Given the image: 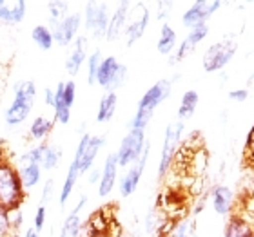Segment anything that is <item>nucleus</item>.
<instances>
[{"label": "nucleus", "instance_id": "obj_37", "mask_svg": "<svg viewBox=\"0 0 254 237\" xmlns=\"http://www.w3.org/2000/svg\"><path fill=\"white\" fill-rule=\"evenodd\" d=\"M13 232H11L9 227V219H7V210L0 206V237H11Z\"/></svg>", "mask_w": 254, "mask_h": 237}, {"label": "nucleus", "instance_id": "obj_3", "mask_svg": "<svg viewBox=\"0 0 254 237\" xmlns=\"http://www.w3.org/2000/svg\"><path fill=\"white\" fill-rule=\"evenodd\" d=\"M37 101V84L33 80H20L13 85V100L4 112L7 127H18L29 118Z\"/></svg>", "mask_w": 254, "mask_h": 237}, {"label": "nucleus", "instance_id": "obj_30", "mask_svg": "<svg viewBox=\"0 0 254 237\" xmlns=\"http://www.w3.org/2000/svg\"><path fill=\"white\" fill-rule=\"evenodd\" d=\"M48 15H49V24H51L49 27H53L55 24H59L60 20H64L69 15V2H64V0L49 2Z\"/></svg>", "mask_w": 254, "mask_h": 237}, {"label": "nucleus", "instance_id": "obj_39", "mask_svg": "<svg viewBox=\"0 0 254 237\" xmlns=\"http://www.w3.org/2000/svg\"><path fill=\"white\" fill-rule=\"evenodd\" d=\"M44 103L48 107H55V89H51V87L44 89Z\"/></svg>", "mask_w": 254, "mask_h": 237}, {"label": "nucleus", "instance_id": "obj_15", "mask_svg": "<svg viewBox=\"0 0 254 237\" xmlns=\"http://www.w3.org/2000/svg\"><path fill=\"white\" fill-rule=\"evenodd\" d=\"M211 205L220 217H231L234 214V192L227 185H216L211 190Z\"/></svg>", "mask_w": 254, "mask_h": 237}, {"label": "nucleus", "instance_id": "obj_35", "mask_svg": "<svg viewBox=\"0 0 254 237\" xmlns=\"http://www.w3.org/2000/svg\"><path fill=\"white\" fill-rule=\"evenodd\" d=\"M173 7H175L173 2H156V18L165 24V20L171 16V9Z\"/></svg>", "mask_w": 254, "mask_h": 237}, {"label": "nucleus", "instance_id": "obj_18", "mask_svg": "<svg viewBox=\"0 0 254 237\" xmlns=\"http://www.w3.org/2000/svg\"><path fill=\"white\" fill-rule=\"evenodd\" d=\"M27 15L26 0H0V24L16 26Z\"/></svg>", "mask_w": 254, "mask_h": 237}, {"label": "nucleus", "instance_id": "obj_24", "mask_svg": "<svg viewBox=\"0 0 254 237\" xmlns=\"http://www.w3.org/2000/svg\"><path fill=\"white\" fill-rule=\"evenodd\" d=\"M118 107V95L117 93H106L98 101V111H96V121L98 123H109L117 114Z\"/></svg>", "mask_w": 254, "mask_h": 237}, {"label": "nucleus", "instance_id": "obj_41", "mask_svg": "<svg viewBox=\"0 0 254 237\" xmlns=\"http://www.w3.org/2000/svg\"><path fill=\"white\" fill-rule=\"evenodd\" d=\"M24 237H40V232H37L35 228H27L26 234H24Z\"/></svg>", "mask_w": 254, "mask_h": 237}, {"label": "nucleus", "instance_id": "obj_28", "mask_svg": "<svg viewBox=\"0 0 254 237\" xmlns=\"http://www.w3.org/2000/svg\"><path fill=\"white\" fill-rule=\"evenodd\" d=\"M31 40L35 42L38 49L42 51H51L55 46L53 40V33H51V27L44 26V24H38L31 29Z\"/></svg>", "mask_w": 254, "mask_h": 237}, {"label": "nucleus", "instance_id": "obj_2", "mask_svg": "<svg viewBox=\"0 0 254 237\" xmlns=\"http://www.w3.org/2000/svg\"><path fill=\"white\" fill-rule=\"evenodd\" d=\"M173 93V80L162 78L154 85H151L143 96L140 98L136 105V112L129 121V129H136V131H145L147 125L151 123L154 116V111L164 103Z\"/></svg>", "mask_w": 254, "mask_h": 237}, {"label": "nucleus", "instance_id": "obj_42", "mask_svg": "<svg viewBox=\"0 0 254 237\" xmlns=\"http://www.w3.org/2000/svg\"><path fill=\"white\" fill-rule=\"evenodd\" d=\"M84 237H113L111 234H91V232H87Z\"/></svg>", "mask_w": 254, "mask_h": 237}, {"label": "nucleus", "instance_id": "obj_6", "mask_svg": "<svg viewBox=\"0 0 254 237\" xmlns=\"http://www.w3.org/2000/svg\"><path fill=\"white\" fill-rule=\"evenodd\" d=\"M62 148L55 143H38L35 147H31L29 150L22 154L20 158L16 159V165L24 163H33L38 165L42 170H55L62 161Z\"/></svg>", "mask_w": 254, "mask_h": 237}, {"label": "nucleus", "instance_id": "obj_11", "mask_svg": "<svg viewBox=\"0 0 254 237\" xmlns=\"http://www.w3.org/2000/svg\"><path fill=\"white\" fill-rule=\"evenodd\" d=\"M149 154H151V143L147 142L145 148H143L142 156L138 159L136 163L131 165V167H127L126 174L122 176L120 179V185H118V192L122 197H131L134 192H136L138 185L142 181V176L145 172V167H147V161H149Z\"/></svg>", "mask_w": 254, "mask_h": 237}, {"label": "nucleus", "instance_id": "obj_4", "mask_svg": "<svg viewBox=\"0 0 254 237\" xmlns=\"http://www.w3.org/2000/svg\"><path fill=\"white\" fill-rule=\"evenodd\" d=\"M184 129H186V123L178 120L171 121L169 125H167V129H165L162 150H160V159H158V179H164L167 176V172L171 170V167H173V163H175L182 145Z\"/></svg>", "mask_w": 254, "mask_h": 237}, {"label": "nucleus", "instance_id": "obj_26", "mask_svg": "<svg viewBox=\"0 0 254 237\" xmlns=\"http://www.w3.org/2000/svg\"><path fill=\"white\" fill-rule=\"evenodd\" d=\"M16 169H18V178H20V183L26 192L35 189L42 181V169L38 165L24 163V165H16Z\"/></svg>", "mask_w": 254, "mask_h": 237}, {"label": "nucleus", "instance_id": "obj_19", "mask_svg": "<svg viewBox=\"0 0 254 237\" xmlns=\"http://www.w3.org/2000/svg\"><path fill=\"white\" fill-rule=\"evenodd\" d=\"M129 9H131L129 2H120L117 5L115 13L109 18V27H107V35H106L107 42H117L118 38L124 35V31H126L127 27V20H129Z\"/></svg>", "mask_w": 254, "mask_h": 237}, {"label": "nucleus", "instance_id": "obj_40", "mask_svg": "<svg viewBox=\"0 0 254 237\" xmlns=\"http://www.w3.org/2000/svg\"><path fill=\"white\" fill-rule=\"evenodd\" d=\"M91 174H89V183L93 185V183H100V174H102V170H96V169H93V170H89Z\"/></svg>", "mask_w": 254, "mask_h": 237}, {"label": "nucleus", "instance_id": "obj_31", "mask_svg": "<svg viewBox=\"0 0 254 237\" xmlns=\"http://www.w3.org/2000/svg\"><path fill=\"white\" fill-rule=\"evenodd\" d=\"M102 53L100 49H95L93 53L87 56V85H95L96 84V74H98V69H100V63H102Z\"/></svg>", "mask_w": 254, "mask_h": 237}, {"label": "nucleus", "instance_id": "obj_8", "mask_svg": "<svg viewBox=\"0 0 254 237\" xmlns=\"http://www.w3.org/2000/svg\"><path fill=\"white\" fill-rule=\"evenodd\" d=\"M127 80V65L122 63L117 56H106L102 60L98 74H96V85H100L106 93H117Z\"/></svg>", "mask_w": 254, "mask_h": 237}, {"label": "nucleus", "instance_id": "obj_34", "mask_svg": "<svg viewBox=\"0 0 254 237\" xmlns=\"http://www.w3.org/2000/svg\"><path fill=\"white\" fill-rule=\"evenodd\" d=\"M74 100H76V84H74L73 80H69L64 85V101H65V105L73 109Z\"/></svg>", "mask_w": 254, "mask_h": 237}, {"label": "nucleus", "instance_id": "obj_5", "mask_svg": "<svg viewBox=\"0 0 254 237\" xmlns=\"http://www.w3.org/2000/svg\"><path fill=\"white\" fill-rule=\"evenodd\" d=\"M238 51V42L234 38H222L205 49L201 56V67L205 73H220L234 58Z\"/></svg>", "mask_w": 254, "mask_h": 237}, {"label": "nucleus", "instance_id": "obj_29", "mask_svg": "<svg viewBox=\"0 0 254 237\" xmlns=\"http://www.w3.org/2000/svg\"><path fill=\"white\" fill-rule=\"evenodd\" d=\"M194 228H196L194 217L186 216L182 217V219H178V221L171 223L169 230H167V234L164 237H192Z\"/></svg>", "mask_w": 254, "mask_h": 237}, {"label": "nucleus", "instance_id": "obj_12", "mask_svg": "<svg viewBox=\"0 0 254 237\" xmlns=\"http://www.w3.org/2000/svg\"><path fill=\"white\" fill-rule=\"evenodd\" d=\"M80 27H82V15L80 13H69L64 20L51 27L55 46L59 47H69L78 38Z\"/></svg>", "mask_w": 254, "mask_h": 237}, {"label": "nucleus", "instance_id": "obj_23", "mask_svg": "<svg viewBox=\"0 0 254 237\" xmlns=\"http://www.w3.org/2000/svg\"><path fill=\"white\" fill-rule=\"evenodd\" d=\"M198 103H200V95L198 91L194 89H187L180 98V105H178V112H176V120L184 121L194 116L196 109H198Z\"/></svg>", "mask_w": 254, "mask_h": 237}, {"label": "nucleus", "instance_id": "obj_13", "mask_svg": "<svg viewBox=\"0 0 254 237\" xmlns=\"http://www.w3.org/2000/svg\"><path fill=\"white\" fill-rule=\"evenodd\" d=\"M220 7H222V2H218V0H198V2H194L182 15V24L186 27H189V29H192L196 26H201V24H207L209 18Z\"/></svg>", "mask_w": 254, "mask_h": 237}, {"label": "nucleus", "instance_id": "obj_38", "mask_svg": "<svg viewBox=\"0 0 254 237\" xmlns=\"http://www.w3.org/2000/svg\"><path fill=\"white\" fill-rule=\"evenodd\" d=\"M229 98L234 101H245L247 98H249V89H233L229 91Z\"/></svg>", "mask_w": 254, "mask_h": 237}, {"label": "nucleus", "instance_id": "obj_14", "mask_svg": "<svg viewBox=\"0 0 254 237\" xmlns=\"http://www.w3.org/2000/svg\"><path fill=\"white\" fill-rule=\"evenodd\" d=\"M207 35H209V24H201V26H196V27H192V29H189L187 37L182 40L175 53L169 56V65H178V63L184 62L187 56H190Z\"/></svg>", "mask_w": 254, "mask_h": 237}, {"label": "nucleus", "instance_id": "obj_33", "mask_svg": "<svg viewBox=\"0 0 254 237\" xmlns=\"http://www.w3.org/2000/svg\"><path fill=\"white\" fill-rule=\"evenodd\" d=\"M46 219H48V208L44 205H38L37 212H35V217H33V228L37 232H42L44 227H46Z\"/></svg>", "mask_w": 254, "mask_h": 237}, {"label": "nucleus", "instance_id": "obj_10", "mask_svg": "<svg viewBox=\"0 0 254 237\" xmlns=\"http://www.w3.org/2000/svg\"><path fill=\"white\" fill-rule=\"evenodd\" d=\"M109 9H107L106 2H87L84 5V22L85 31L89 33L95 40H102L107 35V27H109Z\"/></svg>", "mask_w": 254, "mask_h": 237}, {"label": "nucleus", "instance_id": "obj_43", "mask_svg": "<svg viewBox=\"0 0 254 237\" xmlns=\"http://www.w3.org/2000/svg\"><path fill=\"white\" fill-rule=\"evenodd\" d=\"M59 237H67V236H65V232H62V230H60V236Z\"/></svg>", "mask_w": 254, "mask_h": 237}, {"label": "nucleus", "instance_id": "obj_1", "mask_svg": "<svg viewBox=\"0 0 254 237\" xmlns=\"http://www.w3.org/2000/svg\"><path fill=\"white\" fill-rule=\"evenodd\" d=\"M27 192L24 190L18 178L16 163L5 154L4 147L0 148V206L13 210L24 205Z\"/></svg>", "mask_w": 254, "mask_h": 237}, {"label": "nucleus", "instance_id": "obj_21", "mask_svg": "<svg viewBox=\"0 0 254 237\" xmlns=\"http://www.w3.org/2000/svg\"><path fill=\"white\" fill-rule=\"evenodd\" d=\"M223 237H254V225L240 214H233L227 219Z\"/></svg>", "mask_w": 254, "mask_h": 237}, {"label": "nucleus", "instance_id": "obj_7", "mask_svg": "<svg viewBox=\"0 0 254 237\" xmlns=\"http://www.w3.org/2000/svg\"><path fill=\"white\" fill-rule=\"evenodd\" d=\"M106 145V136H95L89 132H84L78 142V147L74 150L73 163L78 167L80 176L87 174L96 161V156Z\"/></svg>", "mask_w": 254, "mask_h": 237}, {"label": "nucleus", "instance_id": "obj_27", "mask_svg": "<svg viewBox=\"0 0 254 237\" xmlns=\"http://www.w3.org/2000/svg\"><path fill=\"white\" fill-rule=\"evenodd\" d=\"M78 178H80L78 167H76V165H74L73 161H71V163H69V169H67V174H65L62 187H60V194H59V203H60V206H65V205H67L69 197L73 195L74 185H76Z\"/></svg>", "mask_w": 254, "mask_h": 237}, {"label": "nucleus", "instance_id": "obj_20", "mask_svg": "<svg viewBox=\"0 0 254 237\" xmlns=\"http://www.w3.org/2000/svg\"><path fill=\"white\" fill-rule=\"evenodd\" d=\"M149 22H151V11H149L147 7H143L138 18L127 22V27H126V31H124L127 47H132V46L145 35V31H147V27H149Z\"/></svg>", "mask_w": 254, "mask_h": 237}, {"label": "nucleus", "instance_id": "obj_9", "mask_svg": "<svg viewBox=\"0 0 254 237\" xmlns=\"http://www.w3.org/2000/svg\"><path fill=\"white\" fill-rule=\"evenodd\" d=\"M147 145V138H145V131H136V129H129L127 134L122 138V142L118 145L117 159L120 169H127L134 165L142 156L143 148Z\"/></svg>", "mask_w": 254, "mask_h": 237}, {"label": "nucleus", "instance_id": "obj_32", "mask_svg": "<svg viewBox=\"0 0 254 237\" xmlns=\"http://www.w3.org/2000/svg\"><path fill=\"white\" fill-rule=\"evenodd\" d=\"M7 219H9L11 232H13V234L20 232L22 223H24V216H22V206H18V208H13V210H7Z\"/></svg>", "mask_w": 254, "mask_h": 237}, {"label": "nucleus", "instance_id": "obj_17", "mask_svg": "<svg viewBox=\"0 0 254 237\" xmlns=\"http://www.w3.org/2000/svg\"><path fill=\"white\" fill-rule=\"evenodd\" d=\"M87 47H89V38L85 35H78V38L73 42V49L65 58V73L69 76H76L80 73V69L87 62Z\"/></svg>", "mask_w": 254, "mask_h": 237}, {"label": "nucleus", "instance_id": "obj_25", "mask_svg": "<svg viewBox=\"0 0 254 237\" xmlns=\"http://www.w3.org/2000/svg\"><path fill=\"white\" fill-rule=\"evenodd\" d=\"M55 129V120L48 116H37L31 121V125L27 129V134L33 142H46Z\"/></svg>", "mask_w": 254, "mask_h": 237}, {"label": "nucleus", "instance_id": "obj_36", "mask_svg": "<svg viewBox=\"0 0 254 237\" xmlns=\"http://www.w3.org/2000/svg\"><path fill=\"white\" fill-rule=\"evenodd\" d=\"M55 194V179L49 178L46 183H44V189H42V195H40V205H48L49 201H51V197H53Z\"/></svg>", "mask_w": 254, "mask_h": 237}, {"label": "nucleus", "instance_id": "obj_16", "mask_svg": "<svg viewBox=\"0 0 254 237\" xmlns=\"http://www.w3.org/2000/svg\"><path fill=\"white\" fill-rule=\"evenodd\" d=\"M102 174H100V183H98V195L100 197H107L115 190V185H117L118 179V170H120V165H118L117 154H107V158L104 159V165H102Z\"/></svg>", "mask_w": 254, "mask_h": 237}, {"label": "nucleus", "instance_id": "obj_22", "mask_svg": "<svg viewBox=\"0 0 254 237\" xmlns=\"http://www.w3.org/2000/svg\"><path fill=\"white\" fill-rule=\"evenodd\" d=\"M176 47H178V35L173 27L165 22L160 27V35H158V42H156V51H158L162 56H171L175 53Z\"/></svg>", "mask_w": 254, "mask_h": 237}]
</instances>
